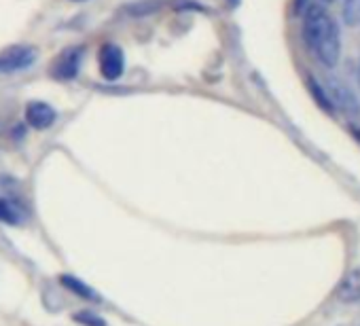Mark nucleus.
<instances>
[{"instance_id": "nucleus-16", "label": "nucleus", "mask_w": 360, "mask_h": 326, "mask_svg": "<svg viewBox=\"0 0 360 326\" xmlns=\"http://www.w3.org/2000/svg\"><path fill=\"white\" fill-rule=\"evenodd\" d=\"M229 3H231V5H236V3H238V0H229Z\"/></svg>"}, {"instance_id": "nucleus-3", "label": "nucleus", "mask_w": 360, "mask_h": 326, "mask_svg": "<svg viewBox=\"0 0 360 326\" xmlns=\"http://www.w3.org/2000/svg\"><path fill=\"white\" fill-rule=\"evenodd\" d=\"M34 60H37V51L32 47H28V45L9 47L5 51H0V74L24 70V68L32 66Z\"/></svg>"}, {"instance_id": "nucleus-9", "label": "nucleus", "mask_w": 360, "mask_h": 326, "mask_svg": "<svg viewBox=\"0 0 360 326\" xmlns=\"http://www.w3.org/2000/svg\"><path fill=\"white\" fill-rule=\"evenodd\" d=\"M60 282H62L64 288H68L70 292H75V294L81 296V299H87V301H96V299H98V294H96L85 282H81V280L75 278V275H60Z\"/></svg>"}, {"instance_id": "nucleus-1", "label": "nucleus", "mask_w": 360, "mask_h": 326, "mask_svg": "<svg viewBox=\"0 0 360 326\" xmlns=\"http://www.w3.org/2000/svg\"><path fill=\"white\" fill-rule=\"evenodd\" d=\"M303 41L324 68H335L341 60V30L324 5L307 7L303 15Z\"/></svg>"}, {"instance_id": "nucleus-7", "label": "nucleus", "mask_w": 360, "mask_h": 326, "mask_svg": "<svg viewBox=\"0 0 360 326\" xmlns=\"http://www.w3.org/2000/svg\"><path fill=\"white\" fill-rule=\"evenodd\" d=\"M337 296L343 303H358L360 301V265L343 278V282L337 288Z\"/></svg>"}, {"instance_id": "nucleus-10", "label": "nucleus", "mask_w": 360, "mask_h": 326, "mask_svg": "<svg viewBox=\"0 0 360 326\" xmlns=\"http://www.w3.org/2000/svg\"><path fill=\"white\" fill-rule=\"evenodd\" d=\"M307 87H309V91L314 93V100L320 104V108H324L326 112L333 115L335 106H333V102H330V98H328V93H326V89H324V85H320L314 77H307Z\"/></svg>"}, {"instance_id": "nucleus-12", "label": "nucleus", "mask_w": 360, "mask_h": 326, "mask_svg": "<svg viewBox=\"0 0 360 326\" xmlns=\"http://www.w3.org/2000/svg\"><path fill=\"white\" fill-rule=\"evenodd\" d=\"M75 322H79L81 326H106L104 318H100L94 311H77L75 313Z\"/></svg>"}, {"instance_id": "nucleus-8", "label": "nucleus", "mask_w": 360, "mask_h": 326, "mask_svg": "<svg viewBox=\"0 0 360 326\" xmlns=\"http://www.w3.org/2000/svg\"><path fill=\"white\" fill-rule=\"evenodd\" d=\"M0 221L3 223H9V225H22L24 223V210L7 200V197H0Z\"/></svg>"}, {"instance_id": "nucleus-14", "label": "nucleus", "mask_w": 360, "mask_h": 326, "mask_svg": "<svg viewBox=\"0 0 360 326\" xmlns=\"http://www.w3.org/2000/svg\"><path fill=\"white\" fill-rule=\"evenodd\" d=\"M330 3H335V0H320V5H330Z\"/></svg>"}, {"instance_id": "nucleus-17", "label": "nucleus", "mask_w": 360, "mask_h": 326, "mask_svg": "<svg viewBox=\"0 0 360 326\" xmlns=\"http://www.w3.org/2000/svg\"><path fill=\"white\" fill-rule=\"evenodd\" d=\"M77 3H81V0H77Z\"/></svg>"}, {"instance_id": "nucleus-4", "label": "nucleus", "mask_w": 360, "mask_h": 326, "mask_svg": "<svg viewBox=\"0 0 360 326\" xmlns=\"http://www.w3.org/2000/svg\"><path fill=\"white\" fill-rule=\"evenodd\" d=\"M100 70L106 81H117L123 74V70H125L123 51L117 45L108 43L100 49Z\"/></svg>"}, {"instance_id": "nucleus-13", "label": "nucleus", "mask_w": 360, "mask_h": 326, "mask_svg": "<svg viewBox=\"0 0 360 326\" xmlns=\"http://www.w3.org/2000/svg\"><path fill=\"white\" fill-rule=\"evenodd\" d=\"M305 3H307V0H295L297 9H303V7H305Z\"/></svg>"}, {"instance_id": "nucleus-6", "label": "nucleus", "mask_w": 360, "mask_h": 326, "mask_svg": "<svg viewBox=\"0 0 360 326\" xmlns=\"http://www.w3.org/2000/svg\"><path fill=\"white\" fill-rule=\"evenodd\" d=\"M79 64H81V49H68L58 58V62L51 68V74H56L62 81L72 79L79 70Z\"/></svg>"}, {"instance_id": "nucleus-2", "label": "nucleus", "mask_w": 360, "mask_h": 326, "mask_svg": "<svg viewBox=\"0 0 360 326\" xmlns=\"http://www.w3.org/2000/svg\"><path fill=\"white\" fill-rule=\"evenodd\" d=\"M324 89H326L335 110H341L347 117H358L360 115V100H358V96L339 77H328L326 83H324Z\"/></svg>"}, {"instance_id": "nucleus-15", "label": "nucleus", "mask_w": 360, "mask_h": 326, "mask_svg": "<svg viewBox=\"0 0 360 326\" xmlns=\"http://www.w3.org/2000/svg\"><path fill=\"white\" fill-rule=\"evenodd\" d=\"M358 85H360V62H358Z\"/></svg>"}, {"instance_id": "nucleus-5", "label": "nucleus", "mask_w": 360, "mask_h": 326, "mask_svg": "<svg viewBox=\"0 0 360 326\" xmlns=\"http://www.w3.org/2000/svg\"><path fill=\"white\" fill-rule=\"evenodd\" d=\"M56 110L45 104V102H30L28 108H26V121L28 125H32L34 129H47L53 125L56 121Z\"/></svg>"}, {"instance_id": "nucleus-11", "label": "nucleus", "mask_w": 360, "mask_h": 326, "mask_svg": "<svg viewBox=\"0 0 360 326\" xmlns=\"http://www.w3.org/2000/svg\"><path fill=\"white\" fill-rule=\"evenodd\" d=\"M343 22L347 26H360V0H345L343 3Z\"/></svg>"}]
</instances>
